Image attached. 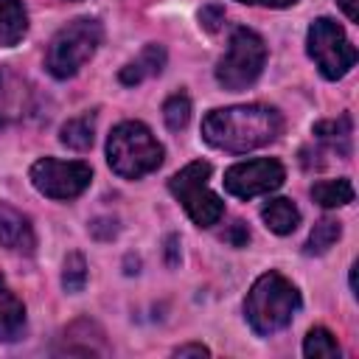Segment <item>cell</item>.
Instances as JSON below:
<instances>
[{
	"mask_svg": "<svg viewBox=\"0 0 359 359\" xmlns=\"http://www.w3.org/2000/svg\"><path fill=\"white\" fill-rule=\"evenodd\" d=\"M339 236H342V224H339L337 219H320V222L311 227V233H309L306 255H323V252H328V250L337 244Z\"/></svg>",
	"mask_w": 359,
	"mask_h": 359,
	"instance_id": "obj_18",
	"label": "cell"
},
{
	"mask_svg": "<svg viewBox=\"0 0 359 359\" xmlns=\"http://www.w3.org/2000/svg\"><path fill=\"white\" fill-rule=\"evenodd\" d=\"M163 67H165V48L151 42V45H146V48L140 50V56H137L135 62H129L126 67H121L118 79H121V84L132 87V84H140L143 79L157 76Z\"/></svg>",
	"mask_w": 359,
	"mask_h": 359,
	"instance_id": "obj_12",
	"label": "cell"
},
{
	"mask_svg": "<svg viewBox=\"0 0 359 359\" xmlns=\"http://www.w3.org/2000/svg\"><path fill=\"white\" fill-rule=\"evenodd\" d=\"M311 132H314L317 140L331 146L337 154H342V157L351 154V132H353L351 115H339L337 121H320V123H314Z\"/></svg>",
	"mask_w": 359,
	"mask_h": 359,
	"instance_id": "obj_15",
	"label": "cell"
},
{
	"mask_svg": "<svg viewBox=\"0 0 359 359\" xmlns=\"http://www.w3.org/2000/svg\"><path fill=\"white\" fill-rule=\"evenodd\" d=\"M107 163L123 180H140L160 168L163 146L140 121L118 123L107 137Z\"/></svg>",
	"mask_w": 359,
	"mask_h": 359,
	"instance_id": "obj_3",
	"label": "cell"
},
{
	"mask_svg": "<svg viewBox=\"0 0 359 359\" xmlns=\"http://www.w3.org/2000/svg\"><path fill=\"white\" fill-rule=\"evenodd\" d=\"M93 137H95V115H79V118H70L62 123L59 129V140L73 149V151H84L93 146Z\"/></svg>",
	"mask_w": 359,
	"mask_h": 359,
	"instance_id": "obj_16",
	"label": "cell"
},
{
	"mask_svg": "<svg viewBox=\"0 0 359 359\" xmlns=\"http://www.w3.org/2000/svg\"><path fill=\"white\" fill-rule=\"evenodd\" d=\"M90 180H93V168L81 160L42 157L31 165V182L48 199H76L79 194L87 191Z\"/></svg>",
	"mask_w": 359,
	"mask_h": 359,
	"instance_id": "obj_8",
	"label": "cell"
},
{
	"mask_svg": "<svg viewBox=\"0 0 359 359\" xmlns=\"http://www.w3.org/2000/svg\"><path fill=\"white\" fill-rule=\"evenodd\" d=\"M300 309V292L280 272H264L244 300V317L250 328L261 337H269L292 323Z\"/></svg>",
	"mask_w": 359,
	"mask_h": 359,
	"instance_id": "obj_2",
	"label": "cell"
},
{
	"mask_svg": "<svg viewBox=\"0 0 359 359\" xmlns=\"http://www.w3.org/2000/svg\"><path fill=\"white\" fill-rule=\"evenodd\" d=\"M180 238L177 236H168L165 238V261H168V266H174V264H180Z\"/></svg>",
	"mask_w": 359,
	"mask_h": 359,
	"instance_id": "obj_26",
	"label": "cell"
},
{
	"mask_svg": "<svg viewBox=\"0 0 359 359\" xmlns=\"http://www.w3.org/2000/svg\"><path fill=\"white\" fill-rule=\"evenodd\" d=\"M174 356H210V351L199 342H188V345H180L174 348Z\"/></svg>",
	"mask_w": 359,
	"mask_h": 359,
	"instance_id": "obj_25",
	"label": "cell"
},
{
	"mask_svg": "<svg viewBox=\"0 0 359 359\" xmlns=\"http://www.w3.org/2000/svg\"><path fill=\"white\" fill-rule=\"evenodd\" d=\"M311 199L323 208H342L353 202V185L351 180H320L311 185Z\"/></svg>",
	"mask_w": 359,
	"mask_h": 359,
	"instance_id": "obj_17",
	"label": "cell"
},
{
	"mask_svg": "<svg viewBox=\"0 0 359 359\" xmlns=\"http://www.w3.org/2000/svg\"><path fill=\"white\" fill-rule=\"evenodd\" d=\"M261 219H264V224H266L272 233L289 236V233H294L297 224H300V210L294 208L292 199L278 196V199H269V202L261 208Z\"/></svg>",
	"mask_w": 359,
	"mask_h": 359,
	"instance_id": "obj_13",
	"label": "cell"
},
{
	"mask_svg": "<svg viewBox=\"0 0 359 359\" xmlns=\"http://www.w3.org/2000/svg\"><path fill=\"white\" fill-rule=\"evenodd\" d=\"M0 244L8 247V250H17V252H31L36 238H34V230H31V222L0 202Z\"/></svg>",
	"mask_w": 359,
	"mask_h": 359,
	"instance_id": "obj_10",
	"label": "cell"
},
{
	"mask_svg": "<svg viewBox=\"0 0 359 359\" xmlns=\"http://www.w3.org/2000/svg\"><path fill=\"white\" fill-rule=\"evenodd\" d=\"M87 283V261L81 252H67L62 266V286L65 292H81Z\"/></svg>",
	"mask_w": 359,
	"mask_h": 359,
	"instance_id": "obj_20",
	"label": "cell"
},
{
	"mask_svg": "<svg viewBox=\"0 0 359 359\" xmlns=\"http://www.w3.org/2000/svg\"><path fill=\"white\" fill-rule=\"evenodd\" d=\"M337 3H339V8L345 11V17L351 22H359V0H337Z\"/></svg>",
	"mask_w": 359,
	"mask_h": 359,
	"instance_id": "obj_28",
	"label": "cell"
},
{
	"mask_svg": "<svg viewBox=\"0 0 359 359\" xmlns=\"http://www.w3.org/2000/svg\"><path fill=\"white\" fill-rule=\"evenodd\" d=\"M283 180H286V171L272 157L236 163L224 171V188H227V194H233L238 199H252V196L269 194V191L280 188Z\"/></svg>",
	"mask_w": 359,
	"mask_h": 359,
	"instance_id": "obj_9",
	"label": "cell"
},
{
	"mask_svg": "<svg viewBox=\"0 0 359 359\" xmlns=\"http://www.w3.org/2000/svg\"><path fill=\"white\" fill-rule=\"evenodd\" d=\"M266 62V45L264 39L250 28H236L227 45V53L216 65V81L224 90H247L264 70Z\"/></svg>",
	"mask_w": 359,
	"mask_h": 359,
	"instance_id": "obj_6",
	"label": "cell"
},
{
	"mask_svg": "<svg viewBox=\"0 0 359 359\" xmlns=\"http://www.w3.org/2000/svg\"><path fill=\"white\" fill-rule=\"evenodd\" d=\"M238 3H247V6H264V8H289V6H294L297 0H238Z\"/></svg>",
	"mask_w": 359,
	"mask_h": 359,
	"instance_id": "obj_27",
	"label": "cell"
},
{
	"mask_svg": "<svg viewBox=\"0 0 359 359\" xmlns=\"http://www.w3.org/2000/svg\"><path fill=\"white\" fill-rule=\"evenodd\" d=\"M90 233H93L95 238H101V241H109V238H115V233H118V222L109 219V216L95 219V222L90 224Z\"/></svg>",
	"mask_w": 359,
	"mask_h": 359,
	"instance_id": "obj_24",
	"label": "cell"
},
{
	"mask_svg": "<svg viewBox=\"0 0 359 359\" xmlns=\"http://www.w3.org/2000/svg\"><path fill=\"white\" fill-rule=\"evenodd\" d=\"M22 331H25V306L0 278V339L14 342L22 337Z\"/></svg>",
	"mask_w": 359,
	"mask_h": 359,
	"instance_id": "obj_11",
	"label": "cell"
},
{
	"mask_svg": "<svg viewBox=\"0 0 359 359\" xmlns=\"http://www.w3.org/2000/svg\"><path fill=\"white\" fill-rule=\"evenodd\" d=\"M104 39V28L93 17H79L56 31V36L48 45L45 67L53 79H70L79 73V67L98 50Z\"/></svg>",
	"mask_w": 359,
	"mask_h": 359,
	"instance_id": "obj_4",
	"label": "cell"
},
{
	"mask_svg": "<svg viewBox=\"0 0 359 359\" xmlns=\"http://www.w3.org/2000/svg\"><path fill=\"white\" fill-rule=\"evenodd\" d=\"M283 132V118L278 109L264 104H238L213 109L202 121V137L224 151H252L272 143Z\"/></svg>",
	"mask_w": 359,
	"mask_h": 359,
	"instance_id": "obj_1",
	"label": "cell"
},
{
	"mask_svg": "<svg viewBox=\"0 0 359 359\" xmlns=\"http://www.w3.org/2000/svg\"><path fill=\"white\" fill-rule=\"evenodd\" d=\"M306 50L314 59V65L320 67V73L331 81L342 79L356 65V48L345 36V31L328 17H320L309 25Z\"/></svg>",
	"mask_w": 359,
	"mask_h": 359,
	"instance_id": "obj_7",
	"label": "cell"
},
{
	"mask_svg": "<svg viewBox=\"0 0 359 359\" xmlns=\"http://www.w3.org/2000/svg\"><path fill=\"white\" fill-rule=\"evenodd\" d=\"M163 118H165V126L168 129H182L191 118V98L185 93H174L171 98H165L163 104Z\"/></svg>",
	"mask_w": 359,
	"mask_h": 359,
	"instance_id": "obj_21",
	"label": "cell"
},
{
	"mask_svg": "<svg viewBox=\"0 0 359 359\" xmlns=\"http://www.w3.org/2000/svg\"><path fill=\"white\" fill-rule=\"evenodd\" d=\"M28 31V14L20 0H0V45H17Z\"/></svg>",
	"mask_w": 359,
	"mask_h": 359,
	"instance_id": "obj_14",
	"label": "cell"
},
{
	"mask_svg": "<svg viewBox=\"0 0 359 359\" xmlns=\"http://www.w3.org/2000/svg\"><path fill=\"white\" fill-rule=\"evenodd\" d=\"M222 238H224L230 247H247V241H250V230H247L244 222H233V224L222 233Z\"/></svg>",
	"mask_w": 359,
	"mask_h": 359,
	"instance_id": "obj_23",
	"label": "cell"
},
{
	"mask_svg": "<svg viewBox=\"0 0 359 359\" xmlns=\"http://www.w3.org/2000/svg\"><path fill=\"white\" fill-rule=\"evenodd\" d=\"M303 353H306L309 359H334V356H339L337 337H334L328 328L317 325V328H311V331L306 334V339H303Z\"/></svg>",
	"mask_w": 359,
	"mask_h": 359,
	"instance_id": "obj_19",
	"label": "cell"
},
{
	"mask_svg": "<svg viewBox=\"0 0 359 359\" xmlns=\"http://www.w3.org/2000/svg\"><path fill=\"white\" fill-rule=\"evenodd\" d=\"M222 22H224V8L219 6V3H208V6H202V11H199V25L205 28V31H219L222 28Z\"/></svg>",
	"mask_w": 359,
	"mask_h": 359,
	"instance_id": "obj_22",
	"label": "cell"
},
{
	"mask_svg": "<svg viewBox=\"0 0 359 359\" xmlns=\"http://www.w3.org/2000/svg\"><path fill=\"white\" fill-rule=\"evenodd\" d=\"M208 177L210 163L194 160L168 180V191L177 196V202H182L185 213L199 227H213L224 213V202L208 188Z\"/></svg>",
	"mask_w": 359,
	"mask_h": 359,
	"instance_id": "obj_5",
	"label": "cell"
}]
</instances>
